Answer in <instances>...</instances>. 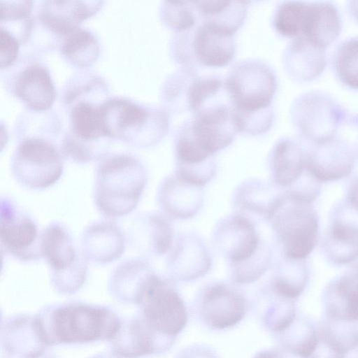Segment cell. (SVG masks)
<instances>
[{
	"mask_svg": "<svg viewBox=\"0 0 358 358\" xmlns=\"http://www.w3.org/2000/svg\"><path fill=\"white\" fill-rule=\"evenodd\" d=\"M47 346L113 340L122 321L110 308L82 302L52 305L35 315Z\"/></svg>",
	"mask_w": 358,
	"mask_h": 358,
	"instance_id": "1",
	"label": "cell"
},
{
	"mask_svg": "<svg viewBox=\"0 0 358 358\" xmlns=\"http://www.w3.org/2000/svg\"><path fill=\"white\" fill-rule=\"evenodd\" d=\"M147 181L146 171L136 159L117 155L104 159L96 173L94 201L104 216H125L137 206Z\"/></svg>",
	"mask_w": 358,
	"mask_h": 358,
	"instance_id": "2",
	"label": "cell"
},
{
	"mask_svg": "<svg viewBox=\"0 0 358 358\" xmlns=\"http://www.w3.org/2000/svg\"><path fill=\"white\" fill-rule=\"evenodd\" d=\"M312 201L292 192L279 197L268 219L285 257L303 260L314 249L318 222Z\"/></svg>",
	"mask_w": 358,
	"mask_h": 358,
	"instance_id": "3",
	"label": "cell"
},
{
	"mask_svg": "<svg viewBox=\"0 0 358 358\" xmlns=\"http://www.w3.org/2000/svg\"><path fill=\"white\" fill-rule=\"evenodd\" d=\"M234 103L235 117L271 111L276 77L266 64L248 59L234 66L224 80Z\"/></svg>",
	"mask_w": 358,
	"mask_h": 358,
	"instance_id": "4",
	"label": "cell"
},
{
	"mask_svg": "<svg viewBox=\"0 0 358 358\" xmlns=\"http://www.w3.org/2000/svg\"><path fill=\"white\" fill-rule=\"evenodd\" d=\"M41 252L50 268L52 283L58 292L70 294L82 287L87 276V260L64 226L55 222L43 229Z\"/></svg>",
	"mask_w": 358,
	"mask_h": 358,
	"instance_id": "5",
	"label": "cell"
},
{
	"mask_svg": "<svg viewBox=\"0 0 358 358\" xmlns=\"http://www.w3.org/2000/svg\"><path fill=\"white\" fill-rule=\"evenodd\" d=\"M137 305L141 319L162 336L176 340L188 322V310L180 294L170 280L157 274Z\"/></svg>",
	"mask_w": 358,
	"mask_h": 358,
	"instance_id": "6",
	"label": "cell"
},
{
	"mask_svg": "<svg viewBox=\"0 0 358 358\" xmlns=\"http://www.w3.org/2000/svg\"><path fill=\"white\" fill-rule=\"evenodd\" d=\"M173 44L176 59L187 68L196 64L208 67L228 65L234 57V36L199 21L190 30L176 33Z\"/></svg>",
	"mask_w": 358,
	"mask_h": 358,
	"instance_id": "7",
	"label": "cell"
},
{
	"mask_svg": "<svg viewBox=\"0 0 358 358\" xmlns=\"http://www.w3.org/2000/svg\"><path fill=\"white\" fill-rule=\"evenodd\" d=\"M292 122L305 139L319 144L336 136L346 119L343 107L330 95L311 90L299 95L291 106Z\"/></svg>",
	"mask_w": 358,
	"mask_h": 358,
	"instance_id": "8",
	"label": "cell"
},
{
	"mask_svg": "<svg viewBox=\"0 0 358 358\" xmlns=\"http://www.w3.org/2000/svg\"><path fill=\"white\" fill-rule=\"evenodd\" d=\"M249 302L235 285L224 282L206 285L198 293L193 310L198 321L211 330H225L238 324L245 317Z\"/></svg>",
	"mask_w": 358,
	"mask_h": 358,
	"instance_id": "9",
	"label": "cell"
},
{
	"mask_svg": "<svg viewBox=\"0 0 358 358\" xmlns=\"http://www.w3.org/2000/svg\"><path fill=\"white\" fill-rule=\"evenodd\" d=\"M63 161L51 143L29 138L18 146L12 163V173L22 186L43 189L52 186L63 173Z\"/></svg>",
	"mask_w": 358,
	"mask_h": 358,
	"instance_id": "10",
	"label": "cell"
},
{
	"mask_svg": "<svg viewBox=\"0 0 358 358\" xmlns=\"http://www.w3.org/2000/svg\"><path fill=\"white\" fill-rule=\"evenodd\" d=\"M0 209V237L6 250L23 261L42 257L41 233L35 221L9 199H1Z\"/></svg>",
	"mask_w": 358,
	"mask_h": 358,
	"instance_id": "11",
	"label": "cell"
},
{
	"mask_svg": "<svg viewBox=\"0 0 358 358\" xmlns=\"http://www.w3.org/2000/svg\"><path fill=\"white\" fill-rule=\"evenodd\" d=\"M213 241L229 266L252 257L264 243L254 222L241 213L222 218L214 228Z\"/></svg>",
	"mask_w": 358,
	"mask_h": 358,
	"instance_id": "12",
	"label": "cell"
},
{
	"mask_svg": "<svg viewBox=\"0 0 358 358\" xmlns=\"http://www.w3.org/2000/svg\"><path fill=\"white\" fill-rule=\"evenodd\" d=\"M211 266L210 253L198 235L183 233L175 238L166 262L171 281L195 280L208 273Z\"/></svg>",
	"mask_w": 358,
	"mask_h": 358,
	"instance_id": "13",
	"label": "cell"
},
{
	"mask_svg": "<svg viewBox=\"0 0 358 358\" xmlns=\"http://www.w3.org/2000/svg\"><path fill=\"white\" fill-rule=\"evenodd\" d=\"M111 341L113 354L118 358H138L159 355L171 348L176 340L151 330L137 315L123 322Z\"/></svg>",
	"mask_w": 358,
	"mask_h": 358,
	"instance_id": "14",
	"label": "cell"
},
{
	"mask_svg": "<svg viewBox=\"0 0 358 358\" xmlns=\"http://www.w3.org/2000/svg\"><path fill=\"white\" fill-rule=\"evenodd\" d=\"M355 157L348 143L336 136L315 144L306 156V169L318 182L334 181L348 176L353 168Z\"/></svg>",
	"mask_w": 358,
	"mask_h": 358,
	"instance_id": "15",
	"label": "cell"
},
{
	"mask_svg": "<svg viewBox=\"0 0 358 358\" xmlns=\"http://www.w3.org/2000/svg\"><path fill=\"white\" fill-rule=\"evenodd\" d=\"M202 189L174 173L164 178L159 187V205L167 217L179 220L191 218L203 205Z\"/></svg>",
	"mask_w": 358,
	"mask_h": 358,
	"instance_id": "16",
	"label": "cell"
},
{
	"mask_svg": "<svg viewBox=\"0 0 358 358\" xmlns=\"http://www.w3.org/2000/svg\"><path fill=\"white\" fill-rule=\"evenodd\" d=\"M341 22L339 10L331 2H308L300 36L325 50L338 37Z\"/></svg>",
	"mask_w": 358,
	"mask_h": 358,
	"instance_id": "17",
	"label": "cell"
},
{
	"mask_svg": "<svg viewBox=\"0 0 358 358\" xmlns=\"http://www.w3.org/2000/svg\"><path fill=\"white\" fill-rule=\"evenodd\" d=\"M124 245L122 232L110 222L94 223L85 229L81 238V252L86 260L99 264L118 259Z\"/></svg>",
	"mask_w": 358,
	"mask_h": 358,
	"instance_id": "18",
	"label": "cell"
},
{
	"mask_svg": "<svg viewBox=\"0 0 358 358\" xmlns=\"http://www.w3.org/2000/svg\"><path fill=\"white\" fill-rule=\"evenodd\" d=\"M283 63L287 73L299 82H308L319 77L326 64L325 50L314 45L305 38H292L287 45Z\"/></svg>",
	"mask_w": 358,
	"mask_h": 358,
	"instance_id": "19",
	"label": "cell"
},
{
	"mask_svg": "<svg viewBox=\"0 0 358 358\" xmlns=\"http://www.w3.org/2000/svg\"><path fill=\"white\" fill-rule=\"evenodd\" d=\"M295 302L276 293L267 284L257 294L253 309L261 326L274 335L288 327L298 315Z\"/></svg>",
	"mask_w": 358,
	"mask_h": 358,
	"instance_id": "20",
	"label": "cell"
},
{
	"mask_svg": "<svg viewBox=\"0 0 358 358\" xmlns=\"http://www.w3.org/2000/svg\"><path fill=\"white\" fill-rule=\"evenodd\" d=\"M324 303L327 318L358 323V266L329 285Z\"/></svg>",
	"mask_w": 358,
	"mask_h": 358,
	"instance_id": "21",
	"label": "cell"
},
{
	"mask_svg": "<svg viewBox=\"0 0 358 358\" xmlns=\"http://www.w3.org/2000/svg\"><path fill=\"white\" fill-rule=\"evenodd\" d=\"M155 275L145 259H129L113 271L109 281V289L117 299L137 304Z\"/></svg>",
	"mask_w": 358,
	"mask_h": 358,
	"instance_id": "22",
	"label": "cell"
},
{
	"mask_svg": "<svg viewBox=\"0 0 358 358\" xmlns=\"http://www.w3.org/2000/svg\"><path fill=\"white\" fill-rule=\"evenodd\" d=\"M306 156L296 140L289 137L278 140L270 155L273 183L282 187L294 185L306 170Z\"/></svg>",
	"mask_w": 358,
	"mask_h": 358,
	"instance_id": "23",
	"label": "cell"
},
{
	"mask_svg": "<svg viewBox=\"0 0 358 358\" xmlns=\"http://www.w3.org/2000/svg\"><path fill=\"white\" fill-rule=\"evenodd\" d=\"M3 330L6 350L23 358L41 355L46 345L38 329L35 317H16L8 320Z\"/></svg>",
	"mask_w": 358,
	"mask_h": 358,
	"instance_id": "24",
	"label": "cell"
},
{
	"mask_svg": "<svg viewBox=\"0 0 358 358\" xmlns=\"http://www.w3.org/2000/svg\"><path fill=\"white\" fill-rule=\"evenodd\" d=\"M15 89L16 94L35 110L48 108L55 96L48 71L38 64L30 66L20 73Z\"/></svg>",
	"mask_w": 358,
	"mask_h": 358,
	"instance_id": "25",
	"label": "cell"
},
{
	"mask_svg": "<svg viewBox=\"0 0 358 358\" xmlns=\"http://www.w3.org/2000/svg\"><path fill=\"white\" fill-rule=\"evenodd\" d=\"M136 223L135 237L143 251L159 256L169 252L175 240L173 227L167 217L149 213Z\"/></svg>",
	"mask_w": 358,
	"mask_h": 358,
	"instance_id": "26",
	"label": "cell"
},
{
	"mask_svg": "<svg viewBox=\"0 0 358 358\" xmlns=\"http://www.w3.org/2000/svg\"><path fill=\"white\" fill-rule=\"evenodd\" d=\"M100 106L107 136H123L128 129H141L152 115L141 106L122 99L108 101Z\"/></svg>",
	"mask_w": 358,
	"mask_h": 358,
	"instance_id": "27",
	"label": "cell"
},
{
	"mask_svg": "<svg viewBox=\"0 0 358 358\" xmlns=\"http://www.w3.org/2000/svg\"><path fill=\"white\" fill-rule=\"evenodd\" d=\"M280 196L268 182L248 179L236 189L233 203L241 211L255 214L268 221Z\"/></svg>",
	"mask_w": 358,
	"mask_h": 358,
	"instance_id": "28",
	"label": "cell"
},
{
	"mask_svg": "<svg viewBox=\"0 0 358 358\" xmlns=\"http://www.w3.org/2000/svg\"><path fill=\"white\" fill-rule=\"evenodd\" d=\"M199 21L234 35L247 15L246 1H194Z\"/></svg>",
	"mask_w": 358,
	"mask_h": 358,
	"instance_id": "29",
	"label": "cell"
},
{
	"mask_svg": "<svg viewBox=\"0 0 358 358\" xmlns=\"http://www.w3.org/2000/svg\"><path fill=\"white\" fill-rule=\"evenodd\" d=\"M273 336L282 350L299 358H310L320 343L318 329L299 315L288 327Z\"/></svg>",
	"mask_w": 358,
	"mask_h": 358,
	"instance_id": "30",
	"label": "cell"
},
{
	"mask_svg": "<svg viewBox=\"0 0 358 358\" xmlns=\"http://www.w3.org/2000/svg\"><path fill=\"white\" fill-rule=\"evenodd\" d=\"M330 259L337 264H346L358 259V221L336 220L325 241Z\"/></svg>",
	"mask_w": 358,
	"mask_h": 358,
	"instance_id": "31",
	"label": "cell"
},
{
	"mask_svg": "<svg viewBox=\"0 0 358 358\" xmlns=\"http://www.w3.org/2000/svg\"><path fill=\"white\" fill-rule=\"evenodd\" d=\"M43 18L57 33L68 35L77 29L76 23L92 15L96 7L83 1H51Z\"/></svg>",
	"mask_w": 358,
	"mask_h": 358,
	"instance_id": "32",
	"label": "cell"
},
{
	"mask_svg": "<svg viewBox=\"0 0 358 358\" xmlns=\"http://www.w3.org/2000/svg\"><path fill=\"white\" fill-rule=\"evenodd\" d=\"M302 261L285 257L276 266L268 285L276 293L296 301L303 292L308 282V272Z\"/></svg>",
	"mask_w": 358,
	"mask_h": 358,
	"instance_id": "33",
	"label": "cell"
},
{
	"mask_svg": "<svg viewBox=\"0 0 358 358\" xmlns=\"http://www.w3.org/2000/svg\"><path fill=\"white\" fill-rule=\"evenodd\" d=\"M320 342L346 356L358 348V323L327 318L318 329Z\"/></svg>",
	"mask_w": 358,
	"mask_h": 358,
	"instance_id": "34",
	"label": "cell"
},
{
	"mask_svg": "<svg viewBox=\"0 0 358 358\" xmlns=\"http://www.w3.org/2000/svg\"><path fill=\"white\" fill-rule=\"evenodd\" d=\"M71 117L74 132L81 139L92 141L107 135L101 106L79 102L72 108Z\"/></svg>",
	"mask_w": 358,
	"mask_h": 358,
	"instance_id": "35",
	"label": "cell"
},
{
	"mask_svg": "<svg viewBox=\"0 0 358 358\" xmlns=\"http://www.w3.org/2000/svg\"><path fill=\"white\" fill-rule=\"evenodd\" d=\"M334 67L340 81L353 90H358V37L343 41L334 56Z\"/></svg>",
	"mask_w": 358,
	"mask_h": 358,
	"instance_id": "36",
	"label": "cell"
},
{
	"mask_svg": "<svg viewBox=\"0 0 358 358\" xmlns=\"http://www.w3.org/2000/svg\"><path fill=\"white\" fill-rule=\"evenodd\" d=\"M307 3L301 1L281 2L274 12L272 20L276 32L292 39L300 36Z\"/></svg>",
	"mask_w": 358,
	"mask_h": 358,
	"instance_id": "37",
	"label": "cell"
},
{
	"mask_svg": "<svg viewBox=\"0 0 358 358\" xmlns=\"http://www.w3.org/2000/svg\"><path fill=\"white\" fill-rule=\"evenodd\" d=\"M271 251L264 241L259 250L248 260L230 266V277L236 285H248L258 280L268 270Z\"/></svg>",
	"mask_w": 358,
	"mask_h": 358,
	"instance_id": "38",
	"label": "cell"
},
{
	"mask_svg": "<svg viewBox=\"0 0 358 358\" xmlns=\"http://www.w3.org/2000/svg\"><path fill=\"white\" fill-rule=\"evenodd\" d=\"M162 17L176 34L192 29L199 22L194 1H164L162 6Z\"/></svg>",
	"mask_w": 358,
	"mask_h": 358,
	"instance_id": "39",
	"label": "cell"
},
{
	"mask_svg": "<svg viewBox=\"0 0 358 358\" xmlns=\"http://www.w3.org/2000/svg\"><path fill=\"white\" fill-rule=\"evenodd\" d=\"M62 51L71 61L78 64H87L97 55V42L90 32L77 28L67 35Z\"/></svg>",
	"mask_w": 358,
	"mask_h": 358,
	"instance_id": "40",
	"label": "cell"
},
{
	"mask_svg": "<svg viewBox=\"0 0 358 358\" xmlns=\"http://www.w3.org/2000/svg\"><path fill=\"white\" fill-rule=\"evenodd\" d=\"M0 63L4 67L11 64L17 55L18 43L7 30L1 28L0 38Z\"/></svg>",
	"mask_w": 358,
	"mask_h": 358,
	"instance_id": "41",
	"label": "cell"
},
{
	"mask_svg": "<svg viewBox=\"0 0 358 358\" xmlns=\"http://www.w3.org/2000/svg\"><path fill=\"white\" fill-rule=\"evenodd\" d=\"M31 1H1V19H17L27 16L31 9Z\"/></svg>",
	"mask_w": 358,
	"mask_h": 358,
	"instance_id": "42",
	"label": "cell"
},
{
	"mask_svg": "<svg viewBox=\"0 0 358 358\" xmlns=\"http://www.w3.org/2000/svg\"><path fill=\"white\" fill-rule=\"evenodd\" d=\"M174 358H218V356L210 346L196 343L180 350Z\"/></svg>",
	"mask_w": 358,
	"mask_h": 358,
	"instance_id": "43",
	"label": "cell"
},
{
	"mask_svg": "<svg viewBox=\"0 0 358 358\" xmlns=\"http://www.w3.org/2000/svg\"><path fill=\"white\" fill-rule=\"evenodd\" d=\"M310 358H346V356L336 352L320 342L316 351Z\"/></svg>",
	"mask_w": 358,
	"mask_h": 358,
	"instance_id": "44",
	"label": "cell"
},
{
	"mask_svg": "<svg viewBox=\"0 0 358 358\" xmlns=\"http://www.w3.org/2000/svg\"><path fill=\"white\" fill-rule=\"evenodd\" d=\"M252 358H285V357L278 350L266 349L256 352Z\"/></svg>",
	"mask_w": 358,
	"mask_h": 358,
	"instance_id": "45",
	"label": "cell"
},
{
	"mask_svg": "<svg viewBox=\"0 0 358 358\" xmlns=\"http://www.w3.org/2000/svg\"><path fill=\"white\" fill-rule=\"evenodd\" d=\"M349 205L358 212V180L350 188L348 194Z\"/></svg>",
	"mask_w": 358,
	"mask_h": 358,
	"instance_id": "46",
	"label": "cell"
},
{
	"mask_svg": "<svg viewBox=\"0 0 358 358\" xmlns=\"http://www.w3.org/2000/svg\"><path fill=\"white\" fill-rule=\"evenodd\" d=\"M348 7L351 15L358 22V1H349Z\"/></svg>",
	"mask_w": 358,
	"mask_h": 358,
	"instance_id": "47",
	"label": "cell"
},
{
	"mask_svg": "<svg viewBox=\"0 0 358 358\" xmlns=\"http://www.w3.org/2000/svg\"><path fill=\"white\" fill-rule=\"evenodd\" d=\"M94 358H106V357H103V356H100V357H94Z\"/></svg>",
	"mask_w": 358,
	"mask_h": 358,
	"instance_id": "48",
	"label": "cell"
},
{
	"mask_svg": "<svg viewBox=\"0 0 358 358\" xmlns=\"http://www.w3.org/2000/svg\"><path fill=\"white\" fill-rule=\"evenodd\" d=\"M357 350H358V348H357Z\"/></svg>",
	"mask_w": 358,
	"mask_h": 358,
	"instance_id": "49",
	"label": "cell"
}]
</instances>
